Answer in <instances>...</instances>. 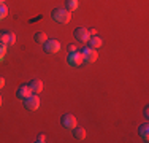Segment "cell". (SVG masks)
I'll list each match as a JSON object with an SVG mask.
<instances>
[{
  "mask_svg": "<svg viewBox=\"0 0 149 143\" xmlns=\"http://www.w3.org/2000/svg\"><path fill=\"white\" fill-rule=\"evenodd\" d=\"M51 18L56 21V22L67 24V22H70V19H72V13H70L67 8H54L51 11Z\"/></svg>",
  "mask_w": 149,
  "mask_h": 143,
  "instance_id": "1",
  "label": "cell"
},
{
  "mask_svg": "<svg viewBox=\"0 0 149 143\" xmlns=\"http://www.w3.org/2000/svg\"><path fill=\"white\" fill-rule=\"evenodd\" d=\"M24 107H26V110H29V111H35V110H38V107H40V97H38V94H32L29 97L24 99Z\"/></svg>",
  "mask_w": 149,
  "mask_h": 143,
  "instance_id": "2",
  "label": "cell"
},
{
  "mask_svg": "<svg viewBox=\"0 0 149 143\" xmlns=\"http://www.w3.org/2000/svg\"><path fill=\"white\" fill-rule=\"evenodd\" d=\"M60 123H62V126L65 127V129H73V127H76V126H78L76 118H74L72 113H65V114H62V118H60Z\"/></svg>",
  "mask_w": 149,
  "mask_h": 143,
  "instance_id": "3",
  "label": "cell"
},
{
  "mask_svg": "<svg viewBox=\"0 0 149 143\" xmlns=\"http://www.w3.org/2000/svg\"><path fill=\"white\" fill-rule=\"evenodd\" d=\"M68 64L72 67H79V65H83L84 64V57H83V53H78V51H74V53H70V56H68Z\"/></svg>",
  "mask_w": 149,
  "mask_h": 143,
  "instance_id": "4",
  "label": "cell"
},
{
  "mask_svg": "<svg viewBox=\"0 0 149 143\" xmlns=\"http://www.w3.org/2000/svg\"><path fill=\"white\" fill-rule=\"evenodd\" d=\"M45 51L48 53V54H56V53H59L60 51V43L57 40H46L45 43Z\"/></svg>",
  "mask_w": 149,
  "mask_h": 143,
  "instance_id": "5",
  "label": "cell"
},
{
  "mask_svg": "<svg viewBox=\"0 0 149 143\" xmlns=\"http://www.w3.org/2000/svg\"><path fill=\"white\" fill-rule=\"evenodd\" d=\"M83 57H84V62H87V64H92V62H95L97 60V51H95L94 48H84L83 49Z\"/></svg>",
  "mask_w": 149,
  "mask_h": 143,
  "instance_id": "6",
  "label": "cell"
},
{
  "mask_svg": "<svg viewBox=\"0 0 149 143\" xmlns=\"http://www.w3.org/2000/svg\"><path fill=\"white\" fill-rule=\"evenodd\" d=\"M74 38H76V40H79V41H87V40L91 38L89 30H87L86 27H78V29H74Z\"/></svg>",
  "mask_w": 149,
  "mask_h": 143,
  "instance_id": "7",
  "label": "cell"
},
{
  "mask_svg": "<svg viewBox=\"0 0 149 143\" xmlns=\"http://www.w3.org/2000/svg\"><path fill=\"white\" fill-rule=\"evenodd\" d=\"M32 94V89H30V86L29 84H21L19 88H17V92H16V95L19 99H26V97H29V95Z\"/></svg>",
  "mask_w": 149,
  "mask_h": 143,
  "instance_id": "8",
  "label": "cell"
},
{
  "mask_svg": "<svg viewBox=\"0 0 149 143\" xmlns=\"http://www.w3.org/2000/svg\"><path fill=\"white\" fill-rule=\"evenodd\" d=\"M29 86H30V89H32L33 94H40V92L43 91V81L41 80H32L29 83Z\"/></svg>",
  "mask_w": 149,
  "mask_h": 143,
  "instance_id": "9",
  "label": "cell"
},
{
  "mask_svg": "<svg viewBox=\"0 0 149 143\" xmlns=\"http://www.w3.org/2000/svg\"><path fill=\"white\" fill-rule=\"evenodd\" d=\"M73 130V137L76 138V140H84V138H86V129L84 127H79V126H76V127H73L72 129Z\"/></svg>",
  "mask_w": 149,
  "mask_h": 143,
  "instance_id": "10",
  "label": "cell"
},
{
  "mask_svg": "<svg viewBox=\"0 0 149 143\" xmlns=\"http://www.w3.org/2000/svg\"><path fill=\"white\" fill-rule=\"evenodd\" d=\"M138 134H140V137L143 138L144 142H148V138H149V126H148V123L141 124V126L138 127Z\"/></svg>",
  "mask_w": 149,
  "mask_h": 143,
  "instance_id": "11",
  "label": "cell"
},
{
  "mask_svg": "<svg viewBox=\"0 0 149 143\" xmlns=\"http://www.w3.org/2000/svg\"><path fill=\"white\" fill-rule=\"evenodd\" d=\"M87 41H89V48H94V49H97V48H100V46H102V38H100V37H97V35H94V37H91Z\"/></svg>",
  "mask_w": 149,
  "mask_h": 143,
  "instance_id": "12",
  "label": "cell"
},
{
  "mask_svg": "<svg viewBox=\"0 0 149 143\" xmlns=\"http://www.w3.org/2000/svg\"><path fill=\"white\" fill-rule=\"evenodd\" d=\"M0 45H5V46L10 45V32L6 30L0 32Z\"/></svg>",
  "mask_w": 149,
  "mask_h": 143,
  "instance_id": "13",
  "label": "cell"
},
{
  "mask_svg": "<svg viewBox=\"0 0 149 143\" xmlns=\"http://www.w3.org/2000/svg\"><path fill=\"white\" fill-rule=\"evenodd\" d=\"M33 38H35V41H37V43H41V45H43V43L48 40V35H46L45 32H37V34L33 35Z\"/></svg>",
  "mask_w": 149,
  "mask_h": 143,
  "instance_id": "14",
  "label": "cell"
},
{
  "mask_svg": "<svg viewBox=\"0 0 149 143\" xmlns=\"http://www.w3.org/2000/svg\"><path fill=\"white\" fill-rule=\"evenodd\" d=\"M65 8L68 11H74L78 8V0H65Z\"/></svg>",
  "mask_w": 149,
  "mask_h": 143,
  "instance_id": "15",
  "label": "cell"
},
{
  "mask_svg": "<svg viewBox=\"0 0 149 143\" xmlns=\"http://www.w3.org/2000/svg\"><path fill=\"white\" fill-rule=\"evenodd\" d=\"M6 14H8V8L5 6V3H2V5H0V19L6 18Z\"/></svg>",
  "mask_w": 149,
  "mask_h": 143,
  "instance_id": "16",
  "label": "cell"
},
{
  "mask_svg": "<svg viewBox=\"0 0 149 143\" xmlns=\"http://www.w3.org/2000/svg\"><path fill=\"white\" fill-rule=\"evenodd\" d=\"M5 54H6V46L5 45H0V60H3Z\"/></svg>",
  "mask_w": 149,
  "mask_h": 143,
  "instance_id": "17",
  "label": "cell"
},
{
  "mask_svg": "<svg viewBox=\"0 0 149 143\" xmlns=\"http://www.w3.org/2000/svg\"><path fill=\"white\" fill-rule=\"evenodd\" d=\"M67 51H68V53H74V51H78L76 45H74V43H70V45L67 46Z\"/></svg>",
  "mask_w": 149,
  "mask_h": 143,
  "instance_id": "18",
  "label": "cell"
},
{
  "mask_svg": "<svg viewBox=\"0 0 149 143\" xmlns=\"http://www.w3.org/2000/svg\"><path fill=\"white\" fill-rule=\"evenodd\" d=\"M35 142H38V143L46 142V135H45V134H38V135H37V140H35Z\"/></svg>",
  "mask_w": 149,
  "mask_h": 143,
  "instance_id": "19",
  "label": "cell"
},
{
  "mask_svg": "<svg viewBox=\"0 0 149 143\" xmlns=\"http://www.w3.org/2000/svg\"><path fill=\"white\" fill-rule=\"evenodd\" d=\"M15 41H16V34L10 32V45H15Z\"/></svg>",
  "mask_w": 149,
  "mask_h": 143,
  "instance_id": "20",
  "label": "cell"
},
{
  "mask_svg": "<svg viewBox=\"0 0 149 143\" xmlns=\"http://www.w3.org/2000/svg\"><path fill=\"white\" fill-rule=\"evenodd\" d=\"M143 116H144V118H148V116H149V108H148V107L143 110Z\"/></svg>",
  "mask_w": 149,
  "mask_h": 143,
  "instance_id": "21",
  "label": "cell"
},
{
  "mask_svg": "<svg viewBox=\"0 0 149 143\" xmlns=\"http://www.w3.org/2000/svg\"><path fill=\"white\" fill-rule=\"evenodd\" d=\"M3 86H5V78H3V76H0V89H2Z\"/></svg>",
  "mask_w": 149,
  "mask_h": 143,
  "instance_id": "22",
  "label": "cell"
},
{
  "mask_svg": "<svg viewBox=\"0 0 149 143\" xmlns=\"http://www.w3.org/2000/svg\"><path fill=\"white\" fill-rule=\"evenodd\" d=\"M95 34H97V30H95V29H91V30H89V35H92V37H94Z\"/></svg>",
  "mask_w": 149,
  "mask_h": 143,
  "instance_id": "23",
  "label": "cell"
},
{
  "mask_svg": "<svg viewBox=\"0 0 149 143\" xmlns=\"http://www.w3.org/2000/svg\"><path fill=\"white\" fill-rule=\"evenodd\" d=\"M0 107H2V95H0Z\"/></svg>",
  "mask_w": 149,
  "mask_h": 143,
  "instance_id": "24",
  "label": "cell"
},
{
  "mask_svg": "<svg viewBox=\"0 0 149 143\" xmlns=\"http://www.w3.org/2000/svg\"><path fill=\"white\" fill-rule=\"evenodd\" d=\"M2 3H5V0H0V5H2Z\"/></svg>",
  "mask_w": 149,
  "mask_h": 143,
  "instance_id": "25",
  "label": "cell"
}]
</instances>
